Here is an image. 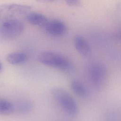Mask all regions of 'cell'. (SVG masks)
I'll use <instances>...</instances> for the list:
<instances>
[{
	"label": "cell",
	"mask_w": 121,
	"mask_h": 121,
	"mask_svg": "<svg viewBox=\"0 0 121 121\" xmlns=\"http://www.w3.org/2000/svg\"><path fill=\"white\" fill-rule=\"evenodd\" d=\"M53 98L60 108L68 115L75 117L79 112L78 105L73 97L60 87H54L51 91Z\"/></svg>",
	"instance_id": "cell-1"
},
{
	"label": "cell",
	"mask_w": 121,
	"mask_h": 121,
	"mask_svg": "<svg viewBox=\"0 0 121 121\" xmlns=\"http://www.w3.org/2000/svg\"><path fill=\"white\" fill-rule=\"evenodd\" d=\"M38 60L42 64L65 72H71L73 66L71 62L62 55L51 51H44L38 55Z\"/></svg>",
	"instance_id": "cell-2"
},
{
	"label": "cell",
	"mask_w": 121,
	"mask_h": 121,
	"mask_svg": "<svg viewBox=\"0 0 121 121\" xmlns=\"http://www.w3.org/2000/svg\"><path fill=\"white\" fill-rule=\"evenodd\" d=\"M31 9L28 5L18 4H9L0 5V20L1 21L13 18L17 16L27 15Z\"/></svg>",
	"instance_id": "cell-3"
},
{
	"label": "cell",
	"mask_w": 121,
	"mask_h": 121,
	"mask_svg": "<svg viewBox=\"0 0 121 121\" xmlns=\"http://www.w3.org/2000/svg\"><path fill=\"white\" fill-rule=\"evenodd\" d=\"M24 26L18 18L9 19L0 23V34L8 38H15L22 34Z\"/></svg>",
	"instance_id": "cell-4"
},
{
	"label": "cell",
	"mask_w": 121,
	"mask_h": 121,
	"mask_svg": "<svg viewBox=\"0 0 121 121\" xmlns=\"http://www.w3.org/2000/svg\"><path fill=\"white\" fill-rule=\"evenodd\" d=\"M89 77L94 86L98 88L103 87L107 79V72L105 66L101 62H95L89 68Z\"/></svg>",
	"instance_id": "cell-5"
},
{
	"label": "cell",
	"mask_w": 121,
	"mask_h": 121,
	"mask_svg": "<svg viewBox=\"0 0 121 121\" xmlns=\"http://www.w3.org/2000/svg\"><path fill=\"white\" fill-rule=\"evenodd\" d=\"M45 28L49 35L55 37L62 36L67 30V27L65 23L58 19L48 21Z\"/></svg>",
	"instance_id": "cell-6"
},
{
	"label": "cell",
	"mask_w": 121,
	"mask_h": 121,
	"mask_svg": "<svg viewBox=\"0 0 121 121\" xmlns=\"http://www.w3.org/2000/svg\"><path fill=\"white\" fill-rule=\"evenodd\" d=\"M75 47L82 56L88 57L91 54V48L87 40L82 35H77L74 38Z\"/></svg>",
	"instance_id": "cell-7"
},
{
	"label": "cell",
	"mask_w": 121,
	"mask_h": 121,
	"mask_svg": "<svg viewBox=\"0 0 121 121\" xmlns=\"http://www.w3.org/2000/svg\"><path fill=\"white\" fill-rule=\"evenodd\" d=\"M26 20L31 25L43 27H45L49 21L44 15L34 12L29 13L26 16Z\"/></svg>",
	"instance_id": "cell-8"
},
{
	"label": "cell",
	"mask_w": 121,
	"mask_h": 121,
	"mask_svg": "<svg viewBox=\"0 0 121 121\" xmlns=\"http://www.w3.org/2000/svg\"><path fill=\"white\" fill-rule=\"evenodd\" d=\"M26 54L22 52H15L9 53L6 56L8 62L12 64H18L25 62L27 60Z\"/></svg>",
	"instance_id": "cell-9"
},
{
	"label": "cell",
	"mask_w": 121,
	"mask_h": 121,
	"mask_svg": "<svg viewBox=\"0 0 121 121\" xmlns=\"http://www.w3.org/2000/svg\"><path fill=\"white\" fill-rule=\"evenodd\" d=\"M71 87L73 91L78 96L83 98L88 95V91L86 86L78 80H73L71 83Z\"/></svg>",
	"instance_id": "cell-10"
},
{
	"label": "cell",
	"mask_w": 121,
	"mask_h": 121,
	"mask_svg": "<svg viewBox=\"0 0 121 121\" xmlns=\"http://www.w3.org/2000/svg\"><path fill=\"white\" fill-rule=\"evenodd\" d=\"M15 111L14 104L9 101L3 99H0V114L8 115Z\"/></svg>",
	"instance_id": "cell-11"
},
{
	"label": "cell",
	"mask_w": 121,
	"mask_h": 121,
	"mask_svg": "<svg viewBox=\"0 0 121 121\" xmlns=\"http://www.w3.org/2000/svg\"><path fill=\"white\" fill-rule=\"evenodd\" d=\"M15 106V111L18 112L26 114L30 112L33 108L32 104L28 101H23L19 102L17 106Z\"/></svg>",
	"instance_id": "cell-12"
},
{
	"label": "cell",
	"mask_w": 121,
	"mask_h": 121,
	"mask_svg": "<svg viewBox=\"0 0 121 121\" xmlns=\"http://www.w3.org/2000/svg\"><path fill=\"white\" fill-rule=\"evenodd\" d=\"M66 3L69 6H78L79 4L80 1L78 0H65Z\"/></svg>",
	"instance_id": "cell-13"
},
{
	"label": "cell",
	"mask_w": 121,
	"mask_h": 121,
	"mask_svg": "<svg viewBox=\"0 0 121 121\" xmlns=\"http://www.w3.org/2000/svg\"><path fill=\"white\" fill-rule=\"evenodd\" d=\"M117 36L118 37V38L121 40V30H120L119 32H118V33L117 34Z\"/></svg>",
	"instance_id": "cell-14"
},
{
	"label": "cell",
	"mask_w": 121,
	"mask_h": 121,
	"mask_svg": "<svg viewBox=\"0 0 121 121\" xmlns=\"http://www.w3.org/2000/svg\"><path fill=\"white\" fill-rule=\"evenodd\" d=\"M2 68V64L1 63V62L0 61V71L1 70Z\"/></svg>",
	"instance_id": "cell-15"
}]
</instances>
